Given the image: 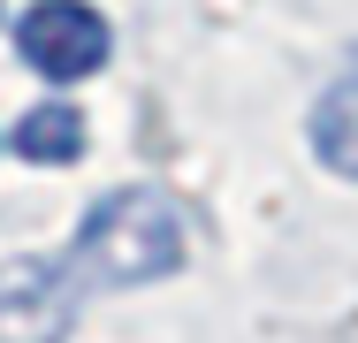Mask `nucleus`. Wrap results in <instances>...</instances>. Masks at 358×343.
<instances>
[{
  "label": "nucleus",
  "instance_id": "39448f33",
  "mask_svg": "<svg viewBox=\"0 0 358 343\" xmlns=\"http://www.w3.org/2000/svg\"><path fill=\"white\" fill-rule=\"evenodd\" d=\"M15 153H23V160H38V168H69L76 153H84V115H76L69 99L31 107V115L15 122Z\"/></svg>",
  "mask_w": 358,
  "mask_h": 343
},
{
  "label": "nucleus",
  "instance_id": "f03ea898",
  "mask_svg": "<svg viewBox=\"0 0 358 343\" xmlns=\"http://www.w3.org/2000/svg\"><path fill=\"white\" fill-rule=\"evenodd\" d=\"M15 54L38 69L46 84H76L92 69H107L115 54V31L92 0H38L23 23H15Z\"/></svg>",
  "mask_w": 358,
  "mask_h": 343
},
{
  "label": "nucleus",
  "instance_id": "7ed1b4c3",
  "mask_svg": "<svg viewBox=\"0 0 358 343\" xmlns=\"http://www.w3.org/2000/svg\"><path fill=\"white\" fill-rule=\"evenodd\" d=\"M76 305L69 260H0V343H62Z\"/></svg>",
  "mask_w": 358,
  "mask_h": 343
},
{
  "label": "nucleus",
  "instance_id": "f257e3e1",
  "mask_svg": "<svg viewBox=\"0 0 358 343\" xmlns=\"http://www.w3.org/2000/svg\"><path fill=\"white\" fill-rule=\"evenodd\" d=\"M183 252H191V237H183L176 199L152 191V183H122V191L92 199V214L76 221L62 260H69L76 290H130V282L176 274Z\"/></svg>",
  "mask_w": 358,
  "mask_h": 343
},
{
  "label": "nucleus",
  "instance_id": "20e7f679",
  "mask_svg": "<svg viewBox=\"0 0 358 343\" xmlns=\"http://www.w3.org/2000/svg\"><path fill=\"white\" fill-rule=\"evenodd\" d=\"M305 137H313L320 168H336V176H351V183H358V54L336 69V76H328V92L313 99Z\"/></svg>",
  "mask_w": 358,
  "mask_h": 343
}]
</instances>
